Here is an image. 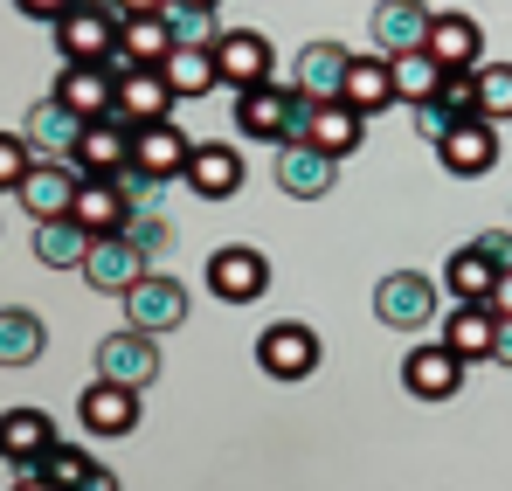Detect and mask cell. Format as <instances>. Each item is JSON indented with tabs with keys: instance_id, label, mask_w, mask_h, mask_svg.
<instances>
[{
	"instance_id": "6da1fadb",
	"label": "cell",
	"mask_w": 512,
	"mask_h": 491,
	"mask_svg": "<svg viewBox=\"0 0 512 491\" xmlns=\"http://www.w3.org/2000/svg\"><path fill=\"white\" fill-rule=\"evenodd\" d=\"M118 28H125V14L111 0H77L56 21V56L63 63H118Z\"/></svg>"
},
{
	"instance_id": "7a4b0ae2",
	"label": "cell",
	"mask_w": 512,
	"mask_h": 491,
	"mask_svg": "<svg viewBox=\"0 0 512 491\" xmlns=\"http://www.w3.org/2000/svg\"><path fill=\"white\" fill-rule=\"evenodd\" d=\"M298 90L291 83H256V90H236V132L243 139H270V146H291L298 139Z\"/></svg>"
},
{
	"instance_id": "3957f363",
	"label": "cell",
	"mask_w": 512,
	"mask_h": 491,
	"mask_svg": "<svg viewBox=\"0 0 512 491\" xmlns=\"http://www.w3.org/2000/svg\"><path fill=\"white\" fill-rule=\"evenodd\" d=\"M97 381H118V388H153L160 381V346H153V332H139V326H118L111 339H97Z\"/></svg>"
},
{
	"instance_id": "277c9868",
	"label": "cell",
	"mask_w": 512,
	"mask_h": 491,
	"mask_svg": "<svg viewBox=\"0 0 512 491\" xmlns=\"http://www.w3.org/2000/svg\"><path fill=\"white\" fill-rule=\"evenodd\" d=\"M56 443H63V436H56V422L42 409H0V464H7L14 478H35Z\"/></svg>"
},
{
	"instance_id": "5b68a950",
	"label": "cell",
	"mask_w": 512,
	"mask_h": 491,
	"mask_svg": "<svg viewBox=\"0 0 512 491\" xmlns=\"http://www.w3.org/2000/svg\"><path fill=\"white\" fill-rule=\"evenodd\" d=\"M374 319L395 332H423L436 319V284H429L423 270H388L374 284Z\"/></svg>"
},
{
	"instance_id": "8992f818",
	"label": "cell",
	"mask_w": 512,
	"mask_h": 491,
	"mask_svg": "<svg viewBox=\"0 0 512 491\" xmlns=\"http://www.w3.org/2000/svg\"><path fill=\"white\" fill-rule=\"evenodd\" d=\"M208 291H215L222 305H256V298L270 291V263H263V249H250V243L208 249Z\"/></svg>"
},
{
	"instance_id": "52a82bcc",
	"label": "cell",
	"mask_w": 512,
	"mask_h": 491,
	"mask_svg": "<svg viewBox=\"0 0 512 491\" xmlns=\"http://www.w3.org/2000/svg\"><path fill=\"white\" fill-rule=\"evenodd\" d=\"M125 326H139V332H173V326H187V284L180 277H167V270H146L132 291H125Z\"/></svg>"
},
{
	"instance_id": "ba28073f",
	"label": "cell",
	"mask_w": 512,
	"mask_h": 491,
	"mask_svg": "<svg viewBox=\"0 0 512 491\" xmlns=\"http://www.w3.org/2000/svg\"><path fill=\"white\" fill-rule=\"evenodd\" d=\"M56 104H70L77 118H118V63H63V77L49 90Z\"/></svg>"
},
{
	"instance_id": "9c48e42d",
	"label": "cell",
	"mask_w": 512,
	"mask_h": 491,
	"mask_svg": "<svg viewBox=\"0 0 512 491\" xmlns=\"http://www.w3.org/2000/svg\"><path fill=\"white\" fill-rule=\"evenodd\" d=\"M464 118H478V70H443L436 97H423V104H416V132L436 146V139H450Z\"/></svg>"
},
{
	"instance_id": "30bf717a",
	"label": "cell",
	"mask_w": 512,
	"mask_h": 491,
	"mask_svg": "<svg viewBox=\"0 0 512 491\" xmlns=\"http://www.w3.org/2000/svg\"><path fill=\"white\" fill-rule=\"evenodd\" d=\"M256 367H263L270 381H305V374H319V332L298 326V319L270 326L256 339Z\"/></svg>"
},
{
	"instance_id": "8fae6325",
	"label": "cell",
	"mask_w": 512,
	"mask_h": 491,
	"mask_svg": "<svg viewBox=\"0 0 512 491\" xmlns=\"http://www.w3.org/2000/svg\"><path fill=\"white\" fill-rule=\"evenodd\" d=\"M187 160H194V139H187L173 118L132 132V173H139V180H160V187H167V180H187Z\"/></svg>"
},
{
	"instance_id": "7c38bea8",
	"label": "cell",
	"mask_w": 512,
	"mask_h": 491,
	"mask_svg": "<svg viewBox=\"0 0 512 491\" xmlns=\"http://www.w3.org/2000/svg\"><path fill=\"white\" fill-rule=\"evenodd\" d=\"M429 21H436L429 0H374V14H367V28H374V56H409V49H423Z\"/></svg>"
},
{
	"instance_id": "4fadbf2b",
	"label": "cell",
	"mask_w": 512,
	"mask_h": 491,
	"mask_svg": "<svg viewBox=\"0 0 512 491\" xmlns=\"http://www.w3.org/2000/svg\"><path fill=\"white\" fill-rule=\"evenodd\" d=\"M153 263H146V249L132 243L125 229L118 236H90V256H84V277L97 284V291H111V298H125L139 277H146Z\"/></svg>"
},
{
	"instance_id": "5bb4252c",
	"label": "cell",
	"mask_w": 512,
	"mask_h": 491,
	"mask_svg": "<svg viewBox=\"0 0 512 491\" xmlns=\"http://www.w3.org/2000/svg\"><path fill=\"white\" fill-rule=\"evenodd\" d=\"M77 187H84V173H77L70 160H35L14 194H21V208H28L35 222H56V215L77 208Z\"/></svg>"
},
{
	"instance_id": "9a60e30c",
	"label": "cell",
	"mask_w": 512,
	"mask_h": 491,
	"mask_svg": "<svg viewBox=\"0 0 512 491\" xmlns=\"http://www.w3.org/2000/svg\"><path fill=\"white\" fill-rule=\"evenodd\" d=\"M346 63H353V56H346L340 42H305L298 63H291V90H298V104H340Z\"/></svg>"
},
{
	"instance_id": "2e32d148",
	"label": "cell",
	"mask_w": 512,
	"mask_h": 491,
	"mask_svg": "<svg viewBox=\"0 0 512 491\" xmlns=\"http://www.w3.org/2000/svg\"><path fill=\"white\" fill-rule=\"evenodd\" d=\"M70 215L84 222V236H118V229L132 222L125 173H84V187H77V208H70Z\"/></svg>"
},
{
	"instance_id": "e0dca14e",
	"label": "cell",
	"mask_w": 512,
	"mask_h": 491,
	"mask_svg": "<svg viewBox=\"0 0 512 491\" xmlns=\"http://www.w3.org/2000/svg\"><path fill=\"white\" fill-rule=\"evenodd\" d=\"M21 139H28V153H35V160H70V153H77V139H84V118H77L70 104L42 97V104H28Z\"/></svg>"
},
{
	"instance_id": "ac0fdd59",
	"label": "cell",
	"mask_w": 512,
	"mask_h": 491,
	"mask_svg": "<svg viewBox=\"0 0 512 491\" xmlns=\"http://www.w3.org/2000/svg\"><path fill=\"white\" fill-rule=\"evenodd\" d=\"M436 160H443V173H457V180L492 173L499 166V125L492 118H464L450 139H436Z\"/></svg>"
},
{
	"instance_id": "d6986e66",
	"label": "cell",
	"mask_w": 512,
	"mask_h": 491,
	"mask_svg": "<svg viewBox=\"0 0 512 491\" xmlns=\"http://www.w3.org/2000/svg\"><path fill=\"white\" fill-rule=\"evenodd\" d=\"M402 388L416 395V402H450L457 388H464V360L436 339V346H409V360H402Z\"/></svg>"
},
{
	"instance_id": "ffe728a7",
	"label": "cell",
	"mask_w": 512,
	"mask_h": 491,
	"mask_svg": "<svg viewBox=\"0 0 512 491\" xmlns=\"http://www.w3.org/2000/svg\"><path fill=\"white\" fill-rule=\"evenodd\" d=\"M333 180H340V160H333V153H319V146H305V139L277 146V187H284L291 201H319V194H333Z\"/></svg>"
},
{
	"instance_id": "44dd1931",
	"label": "cell",
	"mask_w": 512,
	"mask_h": 491,
	"mask_svg": "<svg viewBox=\"0 0 512 491\" xmlns=\"http://www.w3.org/2000/svg\"><path fill=\"white\" fill-rule=\"evenodd\" d=\"M173 83L167 70H118V118L139 132V125H167L173 118Z\"/></svg>"
},
{
	"instance_id": "7402d4cb",
	"label": "cell",
	"mask_w": 512,
	"mask_h": 491,
	"mask_svg": "<svg viewBox=\"0 0 512 491\" xmlns=\"http://www.w3.org/2000/svg\"><path fill=\"white\" fill-rule=\"evenodd\" d=\"M298 139L305 146H319V153H360V139H367V118L353 111V104H305V118H298Z\"/></svg>"
},
{
	"instance_id": "603a6c76",
	"label": "cell",
	"mask_w": 512,
	"mask_h": 491,
	"mask_svg": "<svg viewBox=\"0 0 512 491\" xmlns=\"http://www.w3.org/2000/svg\"><path fill=\"white\" fill-rule=\"evenodd\" d=\"M187 194H201V201L243 194V153H236L229 139H201L194 160H187Z\"/></svg>"
},
{
	"instance_id": "cb8c5ba5",
	"label": "cell",
	"mask_w": 512,
	"mask_h": 491,
	"mask_svg": "<svg viewBox=\"0 0 512 491\" xmlns=\"http://www.w3.org/2000/svg\"><path fill=\"white\" fill-rule=\"evenodd\" d=\"M270 42L256 35V28H222V42H215V77L236 83V90H256V83H270Z\"/></svg>"
},
{
	"instance_id": "d4e9b609",
	"label": "cell",
	"mask_w": 512,
	"mask_h": 491,
	"mask_svg": "<svg viewBox=\"0 0 512 491\" xmlns=\"http://www.w3.org/2000/svg\"><path fill=\"white\" fill-rule=\"evenodd\" d=\"M429 56H436V70H478V56H485V28L464 14V7H450V14H436L429 21Z\"/></svg>"
},
{
	"instance_id": "484cf974",
	"label": "cell",
	"mask_w": 512,
	"mask_h": 491,
	"mask_svg": "<svg viewBox=\"0 0 512 491\" xmlns=\"http://www.w3.org/2000/svg\"><path fill=\"white\" fill-rule=\"evenodd\" d=\"M70 166L77 173H132V125L125 118H90Z\"/></svg>"
},
{
	"instance_id": "4316f807",
	"label": "cell",
	"mask_w": 512,
	"mask_h": 491,
	"mask_svg": "<svg viewBox=\"0 0 512 491\" xmlns=\"http://www.w3.org/2000/svg\"><path fill=\"white\" fill-rule=\"evenodd\" d=\"M90 436H132L139 429V388H118V381H90L84 402H77Z\"/></svg>"
},
{
	"instance_id": "83f0119b",
	"label": "cell",
	"mask_w": 512,
	"mask_h": 491,
	"mask_svg": "<svg viewBox=\"0 0 512 491\" xmlns=\"http://www.w3.org/2000/svg\"><path fill=\"white\" fill-rule=\"evenodd\" d=\"M173 49V28H167V14H132L125 28H118V70H160Z\"/></svg>"
},
{
	"instance_id": "f1b7e54d",
	"label": "cell",
	"mask_w": 512,
	"mask_h": 491,
	"mask_svg": "<svg viewBox=\"0 0 512 491\" xmlns=\"http://www.w3.org/2000/svg\"><path fill=\"white\" fill-rule=\"evenodd\" d=\"M443 346H450L457 360H492V346H499V312H492V305H450Z\"/></svg>"
},
{
	"instance_id": "f546056e",
	"label": "cell",
	"mask_w": 512,
	"mask_h": 491,
	"mask_svg": "<svg viewBox=\"0 0 512 491\" xmlns=\"http://www.w3.org/2000/svg\"><path fill=\"white\" fill-rule=\"evenodd\" d=\"M340 104H353L360 118L388 111V104H395V77H388V56H353V63H346V90H340Z\"/></svg>"
},
{
	"instance_id": "4dcf8cb0",
	"label": "cell",
	"mask_w": 512,
	"mask_h": 491,
	"mask_svg": "<svg viewBox=\"0 0 512 491\" xmlns=\"http://www.w3.org/2000/svg\"><path fill=\"white\" fill-rule=\"evenodd\" d=\"M49 346V326L28 305H0V367H35Z\"/></svg>"
},
{
	"instance_id": "1f68e13d",
	"label": "cell",
	"mask_w": 512,
	"mask_h": 491,
	"mask_svg": "<svg viewBox=\"0 0 512 491\" xmlns=\"http://www.w3.org/2000/svg\"><path fill=\"white\" fill-rule=\"evenodd\" d=\"M492 284H499V270L478 256V249H450V263H443V291L457 298V305H492Z\"/></svg>"
},
{
	"instance_id": "d6a6232c",
	"label": "cell",
	"mask_w": 512,
	"mask_h": 491,
	"mask_svg": "<svg viewBox=\"0 0 512 491\" xmlns=\"http://www.w3.org/2000/svg\"><path fill=\"white\" fill-rule=\"evenodd\" d=\"M35 256L49 263V270H84L90 256V236L77 215H56V222H35Z\"/></svg>"
},
{
	"instance_id": "836d02e7",
	"label": "cell",
	"mask_w": 512,
	"mask_h": 491,
	"mask_svg": "<svg viewBox=\"0 0 512 491\" xmlns=\"http://www.w3.org/2000/svg\"><path fill=\"white\" fill-rule=\"evenodd\" d=\"M42 471H49L63 491H118V471H104L97 457H84V450H77V443H56Z\"/></svg>"
},
{
	"instance_id": "e575fe53",
	"label": "cell",
	"mask_w": 512,
	"mask_h": 491,
	"mask_svg": "<svg viewBox=\"0 0 512 491\" xmlns=\"http://www.w3.org/2000/svg\"><path fill=\"white\" fill-rule=\"evenodd\" d=\"M388 77H395V104H423V97H436V83H443V70H436V56L429 49H409V56H388Z\"/></svg>"
},
{
	"instance_id": "d590c367",
	"label": "cell",
	"mask_w": 512,
	"mask_h": 491,
	"mask_svg": "<svg viewBox=\"0 0 512 491\" xmlns=\"http://www.w3.org/2000/svg\"><path fill=\"white\" fill-rule=\"evenodd\" d=\"M160 70H167L173 97H208V90L222 83V77H215V49H173Z\"/></svg>"
},
{
	"instance_id": "8d00e7d4",
	"label": "cell",
	"mask_w": 512,
	"mask_h": 491,
	"mask_svg": "<svg viewBox=\"0 0 512 491\" xmlns=\"http://www.w3.org/2000/svg\"><path fill=\"white\" fill-rule=\"evenodd\" d=\"M167 28H173V42H180V49H215V42H222L215 7H180V0H173V7H167Z\"/></svg>"
},
{
	"instance_id": "74e56055",
	"label": "cell",
	"mask_w": 512,
	"mask_h": 491,
	"mask_svg": "<svg viewBox=\"0 0 512 491\" xmlns=\"http://www.w3.org/2000/svg\"><path fill=\"white\" fill-rule=\"evenodd\" d=\"M478 118H512V63H478Z\"/></svg>"
},
{
	"instance_id": "f35d334b",
	"label": "cell",
	"mask_w": 512,
	"mask_h": 491,
	"mask_svg": "<svg viewBox=\"0 0 512 491\" xmlns=\"http://www.w3.org/2000/svg\"><path fill=\"white\" fill-rule=\"evenodd\" d=\"M28 166H35L28 139H21V132H0V194H14V187L28 180Z\"/></svg>"
},
{
	"instance_id": "ab89813d",
	"label": "cell",
	"mask_w": 512,
	"mask_h": 491,
	"mask_svg": "<svg viewBox=\"0 0 512 491\" xmlns=\"http://www.w3.org/2000/svg\"><path fill=\"white\" fill-rule=\"evenodd\" d=\"M125 236H132V243L146 249V263H160V256L173 249V229L160 222V215H132V222H125Z\"/></svg>"
},
{
	"instance_id": "60d3db41",
	"label": "cell",
	"mask_w": 512,
	"mask_h": 491,
	"mask_svg": "<svg viewBox=\"0 0 512 491\" xmlns=\"http://www.w3.org/2000/svg\"><path fill=\"white\" fill-rule=\"evenodd\" d=\"M471 249H478L492 270H512V229H485V236H471Z\"/></svg>"
},
{
	"instance_id": "b9f144b4",
	"label": "cell",
	"mask_w": 512,
	"mask_h": 491,
	"mask_svg": "<svg viewBox=\"0 0 512 491\" xmlns=\"http://www.w3.org/2000/svg\"><path fill=\"white\" fill-rule=\"evenodd\" d=\"M14 7H21V14H35V21H49V28H56V21H63V14H70V7H77V0H14Z\"/></svg>"
},
{
	"instance_id": "7bdbcfd3",
	"label": "cell",
	"mask_w": 512,
	"mask_h": 491,
	"mask_svg": "<svg viewBox=\"0 0 512 491\" xmlns=\"http://www.w3.org/2000/svg\"><path fill=\"white\" fill-rule=\"evenodd\" d=\"M492 312L512 319V270H499V284H492Z\"/></svg>"
},
{
	"instance_id": "ee69618b",
	"label": "cell",
	"mask_w": 512,
	"mask_h": 491,
	"mask_svg": "<svg viewBox=\"0 0 512 491\" xmlns=\"http://www.w3.org/2000/svg\"><path fill=\"white\" fill-rule=\"evenodd\" d=\"M111 7H118V14H125V21H132V14H167L173 0H111Z\"/></svg>"
},
{
	"instance_id": "f6af8a7d",
	"label": "cell",
	"mask_w": 512,
	"mask_h": 491,
	"mask_svg": "<svg viewBox=\"0 0 512 491\" xmlns=\"http://www.w3.org/2000/svg\"><path fill=\"white\" fill-rule=\"evenodd\" d=\"M492 360H499V367H512V319H499V346H492Z\"/></svg>"
},
{
	"instance_id": "bcb514c9",
	"label": "cell",
	"mask_w": 512,
	"mask_h": 491,
	"mask_svg": "<svg viewBox=\"0 0 512 491\" xmlns=\"http://www.w3.org/2000/svg\"><path fill=\"white\" fill-rule=\"evenodd\" d=\"M14 491H63V485H56L49 471H35V478H14Z\"/></svg>"
},
{
	"instance_id": "7dc6e473",
	"label": "cell",
	"mask_w": 512,
	"mask_h": 491,
	"mask_svg": "<svg viewBox=\"0 0 512 491\" xmlns=\"http://www.w3.org/2000/svg\"><path fill=\"white\" fill-rule=\"evenodd\" d=\"M180 7H222V0H180Z\"/></svg>"
}]
</instances>
